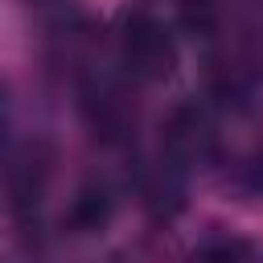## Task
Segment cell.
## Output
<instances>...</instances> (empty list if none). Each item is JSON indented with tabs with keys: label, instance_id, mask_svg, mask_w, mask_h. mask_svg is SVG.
I'll use <instances>...</instances> for the list:
<instances>
[{
	"label": "cell",
	"instance_id": "277c9868",
	"mask_svg": "<svg viewBox=\"0 0 263 263\" xmlns=\"http://www.w3.org/2000/svg\"><path fill=\"white\" fill-rule=\"evenodd\" d=\"M111 214H115L111 193H107L103 185H82V189L74 193L70 210H66V222H70L78 234H95V230H103V226L111 222Z\"/></svg>",
	"mask_w": 263,
	"mask_h": 263
},
{
	"label": "cell",
	"instance_id": "6da1fadb",
	"mask_svg": "<svg viewBox=\"0 0 263 263\" xmlns=\"http://www.w3.org/2000/svg\"><path fill=\"white\" fill-rule=\"evenodd\" d=\"M119 58L132 78L164 82L177 70V41L156 16L132 12V16H123V29H119Z\"/></svg>",
	"mask_w": 263,
	"mask_h": 263
},
{
	"label": "cell",
	"instance_id": "3957f363",
	"mask_svg": "<svg viewBox=\"0 0 263 263\" xmlns=\"http://www.w3.org/2000/svg\"><path fill=\"white\" fill-rule=\"evenodd\" d=\"M45 185H49V156L33 144L25 152V160H16V168H12V210L21 218H29L41 205Z\"/></svg>",
	"mask_w": 263,
	"mask_h": 263
},
{
	"label": "cell",
	"instance_id": "7a4b0ae2",
	"mask_svg": "<svg viewBox=\"0 0 263 263\" xmlns=\"http://www.w3.org/2000/svg\"><path fill=\"white\" fill-rule=\"evenodd\" d=\"M164 152L173 164H197V160H210L214 148H218V127L210 119L205 107L197 103H181L168 111L164 119Z\"/></svg>",
	"mask_w": 263,
	"mask_h": 263
},
{
	"label": "cell",
	"instance_id": "5b68a950",
	"mask_svg": "<svg viewBox=\"0 0 263 263\" xmlns=\"http://www.w3.org/2000/svg\"><path fill=\"white\" fill-rule=\"evenodd\" d=\"M197 263H255V251L247 238H234V234H222V238H210L197 255Z\"/></svg>",
	"mask_w": 263,
	"mask_h": 263
}]
</instances>
